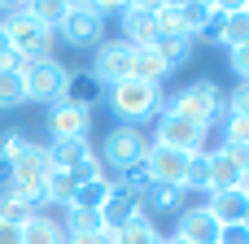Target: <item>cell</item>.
I'll list each match as a JSON object with an SVG mask.
<instances>
[{
	"label": "cell",
	"instance_id": "1",
	"mask_svg": "<svg viewBox=\"0 0 249 244\" xmlns=\"http://www.w3.org/2000/svg\"><path fill=\"white\" fill-rule=\"evenodd\" d=\"M105 100L118 114V127H140V122H149V118L162 114V83L123 79V83L105 87Z\"/></svg>",
	"mask_w": 249,
	"mask_h": 244
},
{
	"label": "cell",
	"instance_id": "2",
	"mask_svg": "<svg viewBox=\"0 0 249 244\" xmlns=\"http://www.w3.org/2000/svg\"><path fill=\"white\" fill-rule=\"evenodd\" d=\"M166 114H179V118H188V122H197V127L210 131L214 122L228 118V92H223L219 83H210V79L188 83V87H179V92L171 96Z\"/></svg>",
	"mask_w": 249,
	"mask_h": 244
},
{
	"label": "cell",
	"instance_id": "3",
	"mask_svg": "<svg viewBox=\"0 0 249 244\" xmlns=\"http://www.w3.org/2000/svg\"><path fill=\"white\" fill-rule=\"evenodd\" d=\"M48 175H53V162H48V148L39 144H26L18 157H13V196L26 201L31 210H44L48 205Z\"/></svg>",
	"mask_w": 249,
	"mask_h": 244
},
{
	"label": "cell",
	"instance_id": "4",
	"mask_svg": "<svg viewBox=\"0 0 249 244\" xmlns=\"http://www.w3.org/2000/svg\"><path fill=\"white\" fill-rule=\"evenodd\" d=\"M22 83H26V100H39V105H61L66 96V83H70V70L57 61V57H35L22 65Z\"/></svg>",
	"mask_w": 249,
	"mask_h": 244
},
{
	"label": "cell",
	"instance_id": "5",
	"mask_svg": "<svg viewBox=\"0 0 249 244\" xmlns=\"http://www.w3.org/2000/svg\"><path fill=\"white\" fill-rule=\"evenodd\" d=\"M0 9H9L4 13V31H9V44H13V52L22 57V61H35V57H48V39H53V31H44L31 13H26V4H0Z\"/></svg>",
	"mask_w": 249,
	"mask_h": 244
},
{
	"label": "cell",
	"instance_id": "6",
	"mask_svg": "<svg viewBox=\"0 0 249 244\" xmlns=\"http://www.w3.org/2000/svg\"><path fill=\"white\" fill-rule=\"evenodd\" d=\"M57 31L66 35L70 48H88V44L96 48L101 35H105V17H101V9L92 0H74V4H66V17H61Z\"/></svg>",
	"mask_w": 249,
	"mask_h": 244
},
{
	"label": "cell",
	"instance_id": "7",
	"mask_svg": "<svg viewBox=\"0 0 249 244\" xmlns=\"http://www.w3.org/2000/svg\"><path fill=\"white\" fill-rule=\"evenodd\" d=\"M131 44L127 39H105V44H96V61H92V74H96V83L101 87H114V83H123V79H131Z\"/></svg>",
	"mask_w": 249,
	"mask_h": 244
},
{
	"label": "cell",
	"instance_id": "8",
	"mask_svg": "<svg viewBox=\"0 0 249 244\" xmlns=\"http://www.w3.org/2000/svg\"><path fill=\"white\" fill-rule=\"evenodd\" d=\"M153 144H166V148H179V153L197 157V153L206 148V127H197V122H188V118L162 109V118H158V140H153Z\"/></svg>",
	"mask_w": 249,
	"mask_h": 244
},
{
	"label": "cell",
	"instance_id": "9",
	"mask_svg": "<svg viewBox=\"0 0 249 244\" xmlns=\"http://www.w3.org/2000/svg\"><path fill=\"white\" fill-rule=\"evenodd\" d=\"M149 144H153V140H149L140 127H114V131L105 135V162H109L114 170H123V166H131V162H144Z\"/></svg>",
	"mask_w": 249,
	"mask_h": 244
},
{
	"label": "cell",
	"instance_id": "10",
	"mask_svg": "<svg viewBox=\"0 0 249 244\" xmlns=\"http://www.w3.org/2000/svg\"><path fill=\"white\" fill-rule=\"evenodd\" d=\"M123 35L131 48H153V39L162 35L158 4H123Z\"/></svg>",
	"mask_w": 249,
	"mask_h": 244
},
{
	"label": "cell",
	"instance_id": "11",
	"mask_svg": "<svg viewBox=\"0 0 249 244\" xmlns=\"http://www.w3.org/2000/svg\"><path fill=\"white\" fill-rule=\"evenodd\" d=\"M144 166H149L153 183L184 188V175H188V153H179V148H166V144H149V153H144Z\"/></svg>",
	"mask_w": 249,
	"mask_h": 244
},
{
	"label": "cell",
	"instance_id": "12",
	"mask_svg": "<svg viewBox=\"0 0 249 244\" xmlns=\"http://www.w3.org/2000/svg\"><path fill=\"white\" fill-rule=\"evenodd\" d=\"M219 231H223V223L206 210V205H188V210H179V227H175V236L184 244H219Z\"/></svg>",
	"mask_w": 249,
	"mask_h": 244
},
{
	"label": "cell",
	"instance_id": "13",
	"mask_svg": "<svg viewBox=\"0 0 249 244\" xmlns=\"http://www.w3.org/2000/svg\"><path fill=\"white\" fill-rule=\"evenodd\" d=\"M88 131H92V114L88 109L66 105V100L48 109V135L53 140H88Z\"/></svg>",
	"mask_w": 249,
	"mask_h": 244
},
{
	"label": "cell",
	"instance_id": "14",
	"mask_svg": "<svg viewBox=\"0 0 249 244\" xmlns=\"http://www.w3.org/2000/svg\"><path fill=\"white\" fill-rule=\"evenodd\" d=\"M101 223L109 227V231H123L127 223H136V218H144V205H140V196H131V192H123V188H114L109 183V196L101 201Z\"/></svg>",
	"mask_w": 249,
	"mask_h": 244
},
{
	"label": "cell",
	"instance_id": "15",
	"mask_svg": "<svg viewBox=\"0 0 249 244\" xmlns=\"http://www.w3.org/2000/svg\"><path fill=\"white\" fill-rule=\"evenodd\" d=\"M206 210L223 223V227H232V223H249V196L245 188H228V192H210V201H206Z\"/></svg>",
	"mask_w": 249,
	"mask_h": 244
},
{
	"label": "cell",
	"instance_id": "16",
	"mask_svg": "<svg viewBox=\"0 0 249 244\" xmlns=\"http://www.w3.org/2000/svg\"><path fill=\"white\" fill-rule=\"evenodd\" d=\"M22 244H66L61 218H53L48 210H35V214L22 223Z\"/></svg>",
	"mask_w": 249,
	"mask_h": 244
},
{
	"label": "cell",
	"instance_id": "17",
	"mask_svg": "<svg viewBox=\"0 0 249 244\" xmlns=\"http://www.w3.org/2000/svg\"><path fill=\"white\" fill-rule=\"evenodd\" d=\"M101 96H105V87L96 83V74H92V70H79V74L70 70V83H66V96H61L66 105H79V109H88V114H92V105H96Z\"/></svg>",
	"mask_w": 249,
	"mask_h": 244
},
{
	"label": "cell",
	"instance_id": "18",
	"mask_svg": "<svg viewBox=\"0 0 249 244\" xmlns=\"http://www.w3.org/2000/svg\"><path fill=\"white\" fill-rule=\"evenodd\" d=\"M193 44H197L193 35H158V39H153V52L162 57V65H166V74H171V70H179V65L193 57Z\"/></svg>",
	"mask_w": 249,
	"mask_h": 244
},
{
	"label": "cell",
	"instance_id": "19",
	"mask_svg": "<svg viewBox=\"0 0 249 244\" xmlns=\"http://www.w3.org/2000/svg\"><path fill=\"white\" fill-rule=\"evenodd\" d=\"M206 170H210V192H228V188H245L241 170H236V166L228 162V153H223V148L206 153Z\"/></svg>",
	"mask_w": 249,
	"mask_h": 244
},
{
	"label": "cell",
	"instance_id": "20",
	"mask_svg": "<svg viewBox=\"0 0 249 244\" xmlns=\"http://www.w3.org/2000/svg\"><path fill=\"white\" fill-rule=\"evenodd\" d=\"M184 188H171V183H149V192L140 196L144 210H158V214H179L184 210Z\"/></svg>",
	"mask_w": 249,
	"mask_h": 244
},
{
	"label": "cell",
	"instance_id": "21",
	"mask_svg": "<svg viewBox=\"0 0 249 244\" xmlns=\"http://www.w3.org/2000/svg\"><path fill=\"white\" fill-rule=\"evenodd\" d=\"M219 44H228V48L249 44V9H245V4H228V13H223V31H219Z\"/></svg>",
	"mask_w": 249,
	"mask_h": 244
},
{
	"label": "cell",
	"instance_id": "22",
	"mask_svg": "<svg viewBox=\"0 0 249 244\" xmlns=\"http://www.w3.org/2000/svg\"><path fill=\"white\" fill-rule=\"evenodd\" d=\"M83 157H92L88 140H53V144H48V162H53V170H74Z\"/></svg>",
	"mask_w": 249,
	"mask_h": 244
},
{
	"label": "cell",
	"instance_id": "23",
	"mask_svg": "<svg viewBox=\"0 0 249 244\" xmlns=\"http://www.w3.org/2000/svg\"><path fill=\"white\" fill-rule=\"evenodd\" d=\"M131 79H144V83H162L166 79V65L153 48H136L131 52Z\"/></svg>",
	"mask_w": 249,
	"mask_h": 244
},
{
	"label": "cell",
	"instance_id": "24",
	"mask_svg": "<svg viewBox=\"0 0 249 244\" xmlns=\"http://www.w3.org/2000/svg\"><path fill=\"white\" fill-rule=\"evenodd\" d=\"M149 183H153L149 166H144V162H131V166H123V170H118V183H114V188L131 192V196H144V192H149Z\"/></svg>",
	"mask_w": 249,
	"mask_h": 244
},
{
	"label": "cell",
	"instance_id": "25",
	"mask_svg": "<svg viewBox=\"0 0 249 244\" xmlns=\"http://www.w3.org/2000/svg\"><path fill=\"white\" fill-rule=\"evenodd\" d=\"M61 227H66V236H96L105 223H101V214H96V210H74V205H70Z\"/></svg>",
	"mask_w": 249,
	"mask_h": 244
},
{
	"label": "cell",
	"instance_id": "26",
	"mask_svg": "<svg viewBox=\"0 0 249 244\" xmlns=\"http://www.w3.org/2000/svg\"><path fill=\"white\" fill-rule=\"evenodd\" d=\"M109 183L114 179H92V183H83V188H74V210H101V201L109 196Z\"/></svg>",
	"mask_w": 249,
	"mask_h": 244
},
{
	"label": "cell",
	"instance_id": "27",
	"mask_svg": "<svg viewBox=\"0 0 249 244\" xmlns=\"http://www.w3.org/2000/svg\"><path fill=\"white\" fill-rule=\"evenodd\" d=\"M26 100V83H22V70H0V109H13Z\"/></svg>",
	"mask_w": 249,
	"mask_h": 244
},
{
	"label": "cell",
	"instance_id": "28",
	"mask_svg": "<svg viewBox=\"0 0 249 244\" xmlns=\"http://www.w3.org/2000/svg\"><path fill=\"white\" fill-rule=\"evenodd\" d=\"M114 244H162V231H158L149 218H136V223H127V227L118 231Z\"/></svg>",
	"mask_w": 249,
	"mask_h": 244
},
{
	"label": "cell",
	"instance_id": "29",
	"mask_svg": "<svg viewBox=\"0 0 249 244\" xmlns=\"http://www.w3.org/2000/svg\"><path fill=\"white\" fill-rule=\"evenodd\" d=\"M26 13H31L44 31H57L61 17H66V4H61V0H39V4H26Z\"/></svg>",
	"mask_w": 249,
	"mask_h": 244
},
{
	"label": "cell",
	"instance_id": "30",
	"mask_svg": "<svg viewBox=\"0 0 249 244\" xmlns=\"http://www.w3.org/2000/svg\"><path fill=\"white\" fill-rule=\"evenodd\" d=\"M184 192H206V196H210V170H206V153L188 157V175H184Z\"/></svg>",
	"mask_w": 249,
	"mask_h": 244
},
{
	"label": "cell",
	"instance_id": "31",
	"mask_svg": "<svg viewBox=\"0 0 249 244\" xmlns=\"http://www.w3.org/2000/svg\"><path fill=\"white\" fill-rule=\"evenodd\" d=\"M70 201H74V179L66 170H53L48 175V205H66L70 210Z\"/></svg>",
	"mask_w": 249,
	"mask_h": 244
},
{
	"label": "cell",
	"instance_id": "32",
	"mask_svg": "<svg viewBox=\"0 0 249 244\" xmlns=\"http://www.w3.org/2000/svg\"><path fill=\"white\" fill-rule=\"evenodd\" d=\"M31 214H35V210H31L26 201H18L13 192H0V223H13V227H22Z\"/></svg>",
	"mask_w": 249,
	"mask_h": 244
},
{
	"label": "cell",
	"instance_id": "33",
	"mask_svg": "<svg viewBox=\"0 0 249 244\" xmlns=\"http://www.w3.org/2000/svg\"><path fill=\"white\" fill-rule=\"evenodd\" d=\"M210 0H193V4H184V26H188V35L197 39L201 31H206V22H210Z\"/></svg>",
	"mask_w": 249,
	"mask_h": 244
},
{
	"label": "cell",
	"instance_id": "34",
	"mask_svg": "<svg viewBox=\"0 0 249 244\" xmlns=\"http://www.w3.org/2000/svg\"><path fill=\"white\" fill-rule=\"evenodd\" d=\"M223 144L249 148V118H236V114H228V118H223Z\"/></svg>",
	"mask_w": 249,
	"mask_h": 244
},
{
	"label": "cell",
	"instance_id": "35",
	"mask_svg": "<svg viewBox=\"0 0 249 244\" xmlns=\"http://www.w3.org/2000/svg\"><path fill=\"white\" fill-rule=\"evenodd\" d=\"M70 179H74V188H83V183H92V179H105V170H101V157L92 153V157H83L74 170H66Z\"/></svg>",
	"mask_w": 249,
	"mask_h": 244
},
{
	"label": "cell",
	"instance_id": "36",
	"mask_svg": "<svg viewBox=\"0 0 249 244\" xmlns=\"http://www.w3.org/2000/svg\"><path fill=\"white\" fill-rule=\"evenodd\" d=\"M22 65H26V61L13 52V44H9V31L0 26V70H22Z\"/></svg>",
	"mask_w": 249,
	"mask_h": 244
},
{
	"label": "cell",
	"instance_id": "37",
	"mask_svg": "<svg viewBox=\"0 0 249 244\" xmlns=\"http://www.w3.org/2000/svg\"><path fill=\"white\" fill-rule=\"evenodd\" d=\"M228 114H236V118H249V83L232 87V96H228Z\"/></svg>",
	"mask_w": 249,
	"mask_h": 244
},
{
	"label": "cell",
	"instance_id": "38",
	"mask_svg": "<svg viewBox=\"0 0 249 244\" xmlns=\"http://www.w3.org/2000/svg\"><path fill=\"white\" fill-rule=\"evenodd\" d=\"M228 61H232V70H236V74L249 83V44H241V48H228Z\"/></svg>",
	"mask_w": 249,
	"mask_h": 244
},
{
	"label": "cell",
	"instance_id": "39",
	"mask_svg": "<svg viewBox=\"0 0 249 244\" xmlns=\"http://www.w3.org/2000/svg\"><path fill=\"white\" fill-rule=\"evenodd\" d=\"M223 153H228V162L241 170V179H249V148H236V144H223Z\"/></svg>",
	"mask_w": 249,
	"mask_h": 244
},
{
	"label": "cell",
	"instance_id": "40",
	"mask_svg": "<svg viewBox=\"0 0 249 244\" xmlns=\"http://www.w3.org/2000/svg\"><path fill=\"white\" fill-rule=\"evenodd\" d=\"M22 148H26V140H22L18 131H9V135H0V157H9V162H13V157H18Z\"/></svg>",
	"mask_w": 249,
	"mask_h": 244
},
{
	"label": "cell",
	"instance_id": "41",
	"mask_svg": "<svg viewBox=\"0 0 249 244\" xmlns=\"http://www.w3.org/2000/svg\"><path fill=\"white\" fill-rule=\"evenodd\" d=\"M219 244H249V227H245V223L223 227V231H219Z\"/></svg>",
	"mask_w": 249,
	"mask_h": 244
},
{
	"label": "cell",
	"instance_id": "42",
	"mask_svg": "<svg viewBox=\"0 0 249 244\" xmlns=\"http://www.w3.org/2000/svg\"><path fill=\"white\" fill-rule=\"evenodd\" d=\"M118 240V231H109V227H101L96 236H66V244H114Z\"/></svg>",
	"mask_w": 249,
	"mask_h": 244
},
{
	"label": "cell",
	"instance_id": "43",
	"mask_svg": "<svg viewBox=\"0 0 249 244\" xmlns=\"http://www.w3.org/2000/svg\"><path fill=\"white\" fill-rule=\"evenodd\" d=\"M0 244H22V227H13V223H0Z\"/></svg>",
	"mask_w": 249,
	"mask_h": 244
},
{
	"label": "cell",
	"instance_id": "44",
	"mask_svg": "<svg viewBox=\"0 0 249 244\" xmlns=\"http://www.w3.org/2000/svg\"><path fill=\"white\" fill-rule=\"evenodd\" d=\"M9 188H13V162L0 157V192H9Z\"/></svg>",
	"mask_w": 249,
	"mask_h": 244
},
{
	"label": "cell",
	"instance_id": "45",
	"mask_svg": "<svg viewBox=\"0 0 249 244\" xmlns=\"http://www.w3.org/2000/svg\"><path fill=\"white\" fill-rule=\"evenodd\" d=\"M162 244H184V240L179 236H162Z\"/></svg>",
	"mask_w": 249,
	"mask_h": 244
},
{
	"label": "cell",
	"instance_id": "46",
	"mask_svg": "<svg viewBox=\"0 0 249 244\" xmlns=\"http://www.w3.org/2000/svg\"><path fill=\"white\" fill-rule=\"evenodd\" d=\"M245 196H249V179H245Z\"/></svg>",
	"mask_w": 249,
	"mask_h": 244
}]
</instances>
